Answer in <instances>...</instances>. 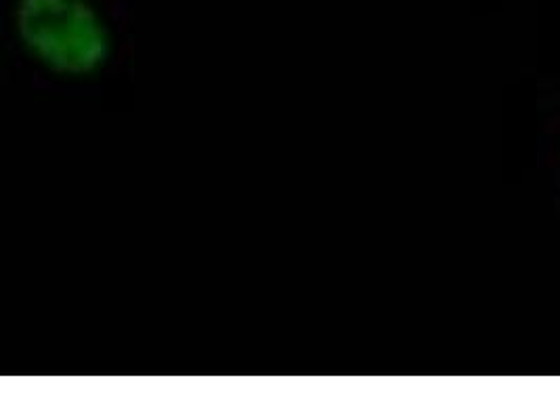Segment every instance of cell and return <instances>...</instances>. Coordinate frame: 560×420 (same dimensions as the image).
Returning <instances> with one entry per match:
<instances>
[{
	"instance_id": "1",
	"label": "cell",
	"mask_w": 560,
	"mask_h": 420,
	"mask_svg": "<svg viewBox=\"0 0 560 420\" xmlns=\"http://www.w3.org/2000/svg\"><path fill=\"white\" fill-rule=\"evenodd\" d=\"M15 20L27 43L47 52L89 55L102 49L105 26L89 0H18Z\"/></svg>"
}]
</instances>
